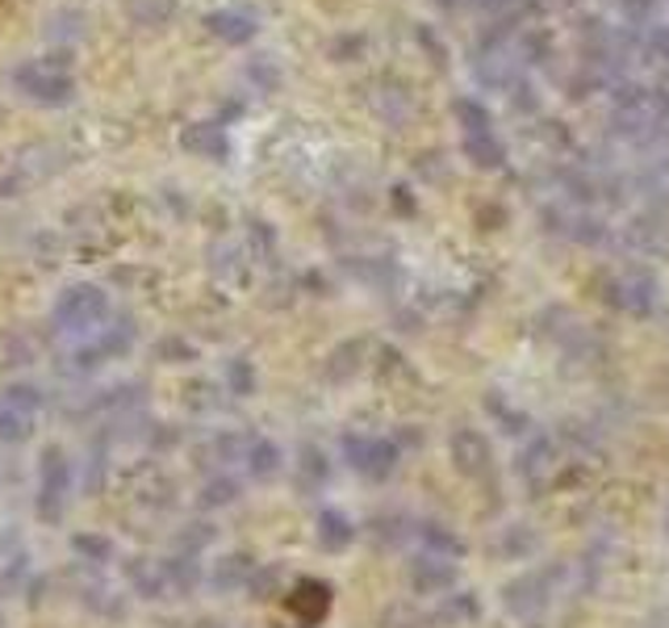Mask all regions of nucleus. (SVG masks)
<instances>
[{
  "label": "nucleus",
  "mask_w": 669,
  "mask_h": 628,
  "mask_svg": "<svg viewBox=\"0 0 669 628\" xmlns=\"http://www.w3.org/2000/svg\"><path fill=\"white\" fill-rule=\"evenodd\" d=\"M55 327L76 344H88V356H97V344L109 327V297L97 285H71L55 306Z\"/></svg>",
  "instance_id": "f257e3e1"
},
{
  "label": "nucleus",
  "mask_w": 669,
  "mask_h": 628,
  "mask_svg": "<svg viewBox=\"0 0 669 628\" xmlns=\"http://www.w3.org/2000/svg\"><path fill=\"white\" fill-rule=\"evenodd\" d=\"M13 85L38 105H68L71 101V76L59 63H47V59H35V63H21L13 71Z\"/></svg>",
  "instance_id": "f03ea898"
},
{
  "label": "nucleus",
  "mask_w": 669,
  "mask_h": 628,
  "mask_svg": "<svg viewBox=\"0 0 669 628\" xmlns=\"http://www.w3.org/2000/svg\"><path fill=\"white\" fill-rule=\"evenodd\" d=\"M71 499V465L63 449H47L42 453V470H38V516L42 520H59Z\"/></svg>",
  "instance_id": "7ed1b4c3"
},
{
  "label": "nucleus",
  "mask_w": 669,
  "mask_h": 628,
  "mask_svg": "<svg viewBox=\"0 0 669 628\" xmlns=\"http://www.w3.org/2000/svg\"><path fill=\"white\" fill-rule=\"evenodd\" d=\"M38 406H42L38 390L13 385V390L4 394V402H0V440H9V444L30 440V432H35V423H38Z\"/></svg>",
  "instance_id": "20e7f679"
},
{
  "label": "nucleus",
  "mask_w": 669,
  "mask_h": 628,
  "mask_svg": "<svg viewBox=\"0 0 669 628\" xmlns=\"http://www.w3.org/2000/svg\"><path fill=\"white\" fill-rule=\"evenodd\" d=\"M344 453H347V461H352V470L368 473V478H385L397 461L394 444L381 436H347Z\"/></svg>",
  "instance_id": "39448f33"
},
{
  "label": "nucleus",
  "mask_w": 669,
  "mask_h": 628,
  "mask_svg": "<svg viewBox=\"0 0 669 628\" xmlns=\"http://www.w3.org/2000/svg\"><path fill=\"white\" fill-rule=\"evenodd\" d=\"M331 608V587L326 582H297L289 595V611L302 625H318Z\"/></svg>",
  "instance_id": "423d86ee"
},
{
  "label": "nucleus",
  "mask_w": 669,
  "mask_h": 628,
  "mask_svg": "<svg viewBox=\"0 0 669 628\" xmlns=\"http://www.w3.org/2000/svg\"><path fill=\"white\" fill-rule=\"evenodd\" d=\"M452 457H456V470L469 473V478H481L490 470V444L478 432H469V428L452 436Z\"/></svg>",
  "instance_id": "0eeeda50"
},
{
  "label": "nucleus",
  "mask_w": 669,
  "mask_h": 628,
  "mask_svg": "<svg viewBox=\"0 0 669 628\" xmlns=\"http://www.w3.org/2000/svg\"><path fill=\"white\" fill-rule=\"evenodd\" d=\"M180 147H185V151H193V156L223 159L226 156V135L218 130V126H209V122H193V126H185Z\"/></svg>",
  "instance_id": "6e6552de"
},
{
  "label": "nucleus",
  "mask_w": 669,
  "mask_h": 628,
  "mask_svg": "<svg viewBox=\"0 0 669 628\" xmlns=\"http://www.w3.org/2000/svg\"><path fill=\"white\" fill-rule=\"evenodd\" d=\"M206 26L214 30L218 38H226V42H243V38H252V18L247 13H239V9H218V13H209Z\"/></svg>",
  "instance_id": "1a4fd4ad"
},
{
  "label": "nucleus",
  "mask_w": 669,
  "mask_h": 628,
  "mask_svg": "<svg viewBox=\"0 0 669 628\" xmlns=\"http://www.w3.org/2000/svg\"><path fill=\"white\" fill-rule=\"evenodd\" d=\"M318 541H323L326 549H344V544L352 541V523H347V516H340V511H323V516H318Z\"/></svg>",
  "instance_id": "9d476101"
},
{
  "label": "nucleus",
  "mask_w": 669,
  "mask_h": 628,
  "mask_svg": "<svg viewBox=\"0 0 669 628\" xmlns=\"http://www.w3.org/2000/svg\"><path fill=\"white\" fill-rule=\"evenodd\" d=\"M276 465H281V453H276L268 440H252V449H247V470L256 473V478H268V473H276Z\"/></svg>",
  "instance_id": "9b49d317"
},
{
  "label": "nucleus",
  "mask_w": 669,
  "mask_h": 628,
  "mask_svg": "<svg viewBox=\"0 0 669 628\" xmlns=\"http://www.w3.org/2000/svg\"><path fill=\"white\" fill-rule=\"evenodd\" d=\"M247 575H252V566H247V558H226L223 566H218V575H214V582L230 591V587H239V582H243Z\"/></svg>",
  "instance_id": "f8f14e48"
}]
</instances>
